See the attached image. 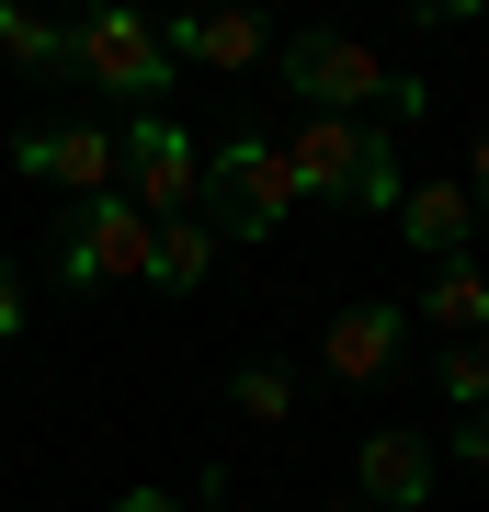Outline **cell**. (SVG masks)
Segmentation results:
<instances>
[{
	"instance_id": "1",
	"label": "cell",
	"mask_w": 489,
	"mask_h": 512,
	"mask_svg": "<svg viewBox=\"0 0 489 512\" xmlns=\"http://www.w3.org/2000/svg\"><path fill=\"white\" fill-rule=\"evenodd\" d=\"M296 171V194L319 205H364V217H399V148H387V126H364V114H308L296 137H273Z\"/></svg>"
},
{
	"instance_id": "2",
	"label": "cell",
	"mask_w": 489,
	"mask_h": 512,
	"mask_svg": "<svg viewBox=\"0 0 489 512\" xmlns=\"http://www.w3.org/2000/svg\"><path fill=\"white\" fill-rule=\"evenodd\" d=\"M205 205H217V217H205L217 239H273L308 194H296V171H285L273 137H228L217 160H205Z\"/></svg>"
},
{
	"instance_id": "3",
	"label": "cell",
	"mask_w": 489,
	"mask_h": 512,
	"mask_svg": "<svg viewBox=\"0 0 489 512\" xmlns=\"http://www.w3.org/2000/svg\"><path fill=\"white\" fill-rule=\"evenodd\" d=\"M114 194L137 205L148 228H171V217H194V194H205V148L171 126V114H137L126 137H114Z\"/></svg>"
},
{
	"instance_id": "4",
	"label": "cell",
	"mask_w": 489,
	"mask_h": 512,
	"mask_svg": "<svg viewBox=\"0 0 489 512\" xmlns=\"http://www.w3.org/2000/svg\"><path fill=\"white\" fill-rule=\"evenodd\" d=\"M69 69L91 80V92H171V46H160V23L148 12H91V23H69Z\"/></svg>"
},
{
	"instance_id": "5",
	"label": "cell",
	"mask_w": 489,
	"mask_h": 512,
	"mask_svg": "<svg viewBox=\"0 0 489 512\" xmlns=\"http://www.w3.org/2000/svg\"><path fill=\"white\" fill-rule=\"evenodd\" d=\"M148 239H160V228H148L126 194H91L80 217L57 228V262H69L80 296H91V285H148Z\"/></svg>"
},
{
	"instance_id": "6",
	"label": "cell",
	"mask_w": 489,
	"mask_h": 512,
	"mask_svg": "<svg viewBox=\"0 0 489 512\" xmlns=\"http://www.w3.org/2000/svg\"><path fill=\"white\" fill-rule=\"evenodd\" d=\"M285 92H308V114H364L387 92V57L364 46V35H285Z\"/></svg>"
},
{
	"instance_id": "7",
	"label": "cell",
	"mask_w": 489,
	"mask_h": 512,
	"mask_svg": "<svg viewBox=\"0 0 489 512\" xmlns=\"http://www.w3.org/2000/svg\"><path fill=\"white\" fill-rule=\"evenodd\" d=\"M12 171L23 183H57V194H114V126H91V114H57V126H23L12 137Z\"/></svg>"
},
{
	"instance_id": "8",
	"label": "cell",
	"mask_w": 489,
	"mask_h": 512,
	"mask_svg": "<svg viewBox=\"0 0 489 512\" xmlns=\"http://www.w3.org/2000/svg\"><path fill=\"white\" fill-rule=\"evenodd\" d=\"M353 490H364V512H421V501H433V444H421V433H364Z\"/></svg>"
},
{
	"instance_id": "9",
	"label": "cell",
	"mask_w": 489,
	"mask_h": 512,
	"mask_svg": "<svg viewBox=\"0 0 489 512\" xmlns=\"http://www.w3.org/2000/svg\"><path fill=\"white\" fill-rule=\"evenodd\" d=\"M467 228H478V205H467V183H455V171H444V183H410V194H399V239L433 262V274H444V262H467Z\"/></svg>"
},
{
	"instance_id": "10",
	"label": "cell",
	"mask_w": 489,
	"mask_h": 512,
	"mask_svg": "<svg viewBox=\"0 0 489 512\" xmlns=\"http://www.w3.org/2000/svg\"><path fill=\"white\" fill-rule=\"evenodd\" d=\"M387 365H399V308H376V296H364V308L330 319V376H342V387H376Z\"/></svg>"
},
{
	"instance_id": "11",
	"label": "cell",
	"mask_w": 489,
	"mask_h": 512,
	"mask_svg": "<svg viewBox=\"0 0 489 512\" xmlns=\"http://www.w3.org/2000/svg\"><path fill=\"white\" fill-rule=\"evenodd\" d=\"M160 46H171V69H182V57H194V69H251L262 23L251 12H182V23H160Z\"/></svg>"
},
{
	"instance_id": "12",
	"label": "cell",
	"mask_w": 489,
	"mask_h": 512,
	"mask_svg": "<svg viewBox=\"0 0 489 512\" xmlns=\"http://www.w3.org/2000/svg\"><path fill=\"white\" fill-rule=\"evenodd\" d=\"M421 319H433L444 342H489V274H467V262H444V274L421 285Z\"/></svg>"
},
{
	"instance_id": "13",
	"label": "cell",
	"mask_w": 489,
	"mask_h": 512,
	"mask_svg": "<svg viewBox=\"0 0 489 512\" xmlns=\"http://www.w3.org/2000/svg\"><path fill=\"white\" fill-rule=\"evenodd\" d=\"M205 274H217V228H205V217H171L160 239H148V285H171V296H194Z\"/></svg>"
},
{
	"instance_id": "14",
	"label": "cell",
	"mask_w": 489,
	"mask_h": 512,
	"mask_svg": "<svg viewBox=\"0 0 489 512\" xmlns=\"http://www.w3.org/2000/svg\"><path fill=\"white\" fill-rule=\"evenodd\" d=\"M0 57H12V69H35V80H69V23L23 12V0H0Z\"/></svg>"
},
{
	"instance_id": "15",
	"label": "cell",
	"mask_w": 489,
	"mask_h": 512,
	"mask_svg": "<svg viewBox=\"0 0 489 512\" xmlns=\"http://www.w3.org/2000/svg\"><path fill=\"white\" fill-rule=\"evenodd\" d=\"M228 399H239V421H273V433H285V421H296V376L285 365H239Z\"/></svg>"
},
{
	"instance_id": "16",
	"label": "cell",
	"mask_w": 489,
	"mask_h": 512,
	"mask_svg": "<svg viewBox=\"0 0 489 512\" xmlns=\"http://www.w3.org/2000/svg\"><path fill=\"white\" fill-rule=\"evenodd\" d=\"M433 387H444L455 410H478V399H489V342H444V365H433Z\"/></svg>"
},
{
	"instance_id": "17",
	"label": "cell",
	"mask_w": 489,
	"mask_h": 512,
	"mask_svg": "<svg viewBox=\"0 0 489 512\" xmlns=\"http://www.w3.org/2000/svg\"><path fill=\"white\" fill-rule=\"evenodd\" d=\"M467 205H478V217H489V126L467 137Z\"/></svg>"
},
{
	"instance_id": "18",
	"label": "cell",
	"mask_w": 489,
	"mask_h": 512,
	"mask_svg": "<svg viewBox=\"0 0 489 512\" xmlns=\"http://www.w3.org/2000/svg\"><path fill=\"white\" fill-rule=\"evenodd\" d=\"M455 456H467V467H489V410H467V421H455Z\"/></svg>"
},
{
	"instance_id": "19",
	"label": "cell",
	"mask_w": 489,
	"mask_h": 512,
	"mask_svg": "<svg viewBox=\"0 0 489 512\" xmlns=\"http://www.w3.org/2000/svg\"><path fill=\"white\" fill-rule=\"evenodd\" d=\"M23 330V285H12V262H0V342Z\"/></svg>"
},
{
	"instance_id": "20",
	"label": "cell",
	"mask_w": 489,
	"mask_h": 512,
	"mask_svg": "<svg viewBox=\"0 0 489 512\" xmlns=\"http://www.w3.org/2000/svg\"><path fill=\"white\" fill-rule=\"evenodd\" d=\"M114 512H182L171 490H126V501H114Z\"/></svg>"
},
{
	"instance_id": "21",
	"label": "cell",
	"mask_w": 489,
	"mask_h": 512,
	"mask_svg": "<svg viewBox=\"0 0 489 512\" xmlns=\"http://www.w3.org/2000/svg\"><path fill=\"white\" fill-rule=\"evenodd\" d=\"M205 512H239V501H228V478H217V467H205Z\"/></svg>"
}]
</instances>
